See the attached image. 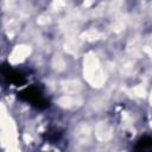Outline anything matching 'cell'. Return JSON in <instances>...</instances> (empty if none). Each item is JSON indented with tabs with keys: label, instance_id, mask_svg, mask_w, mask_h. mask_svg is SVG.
Wrapping results in <instances>:
<instances>
[{
	"label": "cell",
	"instance_id": "cell-1",
	"mask_svg": "<svg viewBox=\"0 0 152 152\" xmlns=\"http://www.w3.org/2000/svg\"><path fill=\"white\" fill-rule=\"evenodd\" d=\"M137 152H152V138L141 140L137 147Z\"/></svg>",
	"mask_w": 152,
	"mask_h": 152
}]
</instances>
